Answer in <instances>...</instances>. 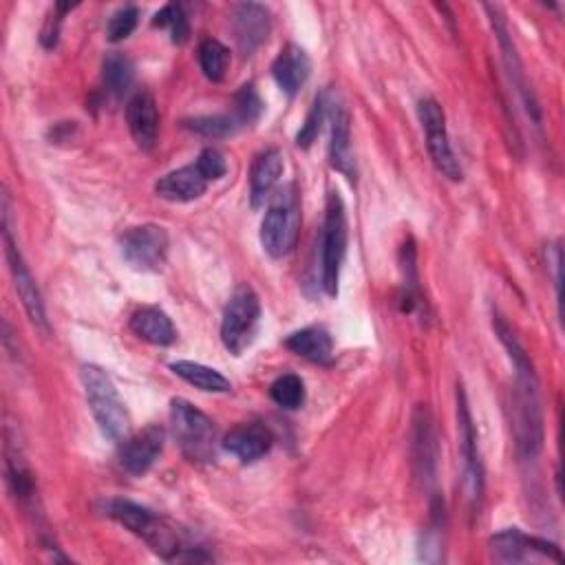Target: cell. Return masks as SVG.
Returning a JSON list of instances; mask_svg holds the SVG:
<instances>
[{"instance_id": "6da1fadb", "label": "cell", "mask_w": 565, "mask_h": 565, "mask_svg": "<svg viewBox=\"0 0 565 565\" xmlns=\"http://www.w3.org/2000/svg\"><path fill=\"white\" fill-rule=\"evenodd\" d=\"M493 327L499 343L508 351V358L515 369L512 431L517 440V451L523 460H532L543 447V408L539 397V380L532 360L528 358L510 325L501 316H495Z\"/></svg>"}, {"instance_id": "7a4b0ae2", "label": "cell", "mask_w": 565, "mask_h": 565, "mask_svg": "<svg viewBox=\"0 0 565 565\" xmlns=\"http://www.w3.org/2000/svg\"><path fill=\"white\" fill-rule=\"evenodd\" d=\"M104 512L130 530L141 541H147L153 552H158L166 561H210L208 554H199L193 547H184L177 532L153 510L126 501L111 499L104 504Z\"/></svg>"}, {"instance_id": "3957f363", "label": "cell", "mask_w": 565, "mask_h": 565, "mask_svg": "<svg viewBox=\"0 0 565 565\" xmlns=\"http://www.w3.org/2000/svg\"><path fill=\"white\" fill-rule=\"evenodd\" d=\"M80 380L102 436L113 442H124L130 429V415L111 376L97 365H84L80 369Z\"/></svg>"}, {"instance_id": "277c9868", "label": "cell", "mask_w": 565, "mask_h": 565, "mask_svg": "<svg viewBox=\"0 0 565 565\" xmlns=\"http://www.w3.org/2000/svg\"><path fill=\"white\" fill-rule=\"evenodd\" d=\"M301 199L297 186L282 188L269 204L261 223V245L272 258L288 256L299 241Z\"/></svg>"}, {"instance_id": "5b68a950", "label": "cell", "mask_w": 565, "mask_h": 565, "mask_svg": "<svg viewBox=\"0 0 565 565\" xmlns=\"http://www.w3.org/2000/svg\"><path fill=\"white\" fill-rule=\"evenodd\" d=\"M171 427L182 453L191 462L208 464L215 460L217 429L215 422L204 411L193 406L188 400H173Z\"/></svg>"}, {"instance_id": "8992f818", "label": "cell", "mask_w": 565, "mask_h": 565, "mask_svg": "<svg viewBox=\"0 0 565 565\" xmlns=\"http://www.w3.org/2000/svg\"><path fill=\"white\" fill-rule=\"evenodd\" d=\"M10 217H12V210H10V197L8 193L3 195V243H5V256H8V265H10V272H12V278H14V288L19 292V299L32 321V325L36 327L38 334H43L45 338L51 336V325H49V319H47V310H45V301H43V295L36 286V278L32 274V269L27 267L14 237H12V226H10Z\"/></svg>"}, {"instance_id": "52a82bcc", "label": "cell", "mask_w": 565, "mask_h": 565, "mask_svg": "<svg viewBox=\"0 0 565 565\" xmlns=\"http://www.w3.org/2000/svg\"><path fill=\"white\" fill-rule=\"evenodd\" d=\"M347 212L336 193H330L321 234V286L330 299L338 297L341 269L347 254Z\"/></svg>"}, {"instance_id": "ba28073f", "label": "cell", "mask_w": 565, "mask_h": 565, "mask_svg": "<svg viewBox=\"0 0 565 565\" xmlns=\"http://www.w3.org/2000/svg\"><path fill=\"white\" fill-rule=\"evenodd\" d=\"M258 321H261V301L252 288L241 286L230 297L223 312V321H221L223 347L230 354L241 356L254 343Z\"/></svg>"}, {"instance_id": "9c48e42d", "label": "cell", "mask_w": 565, "mask_h": 565, "mask_svg": "<svg viewBox=\"0 0 565 565\" xmlns=\"http://www.w3.org/2000/svg\"><path fill=\"white\" fill-rule=\"evenodd\" d=\"M417 117L422 122L424 135H427V149L434 166L451 182H462L464 173L462 166L453 153V147L449 141L447 130V115L438 100L434 97H422L417 102Z\"/></svg>"}, {"instance_id": "30bf717a", "label": "cell", "mask_w": 565, "mask_h": 565, "mask_svg": "<svg viewBox=\"0 0 565 565\" xmlns=\"http://www.w3.org/2000/svg\"><path fill=\"white\" fill-rule=\"evenodd\" d=\"M169 245V232L155 223L128 228L119 239L124 261L137 272H160L166 263Z\"/></svg>"}, {"instance_id": "8fae6325", "label": "cell", "mask_w": 565, "mask_h": 565, "mask_svg": "<svg viewBox=\"0 0 565 565\" xmlns=\"http://www.w3.org/2000/svg\"><path fill=\"white\" fill-rule=\"evenodd\" d=\"M458 434H460V453L464 464V491L471 506L477 508L484 495V466L480 460L477 431L473 424L471 406L462 384H458Z\"/></svg>"}, {"instance_id": "7c38bea8", "label": "cell", "mask_w": 565, "mask_h": 565, "mask_svg": "<svg viewBox=\"0 0 565 565\" xmlns=\"http://www.w3.org/2000/svg\"><path fill=\"white\" fill-rule=\"evenodd\" d=\"M434 415L427 404H419L413 413V431H411V458L415 477L424 488L436 486L438 475V438L434 427Z\"/></svg>"}, {"instance_id": "4fadbf2b", "label": "cell", "mask_w": 565, "mask_h": 565, "mask_svg": "<svg viewBox=\"0 0 565 565\" xmlns=\"http://www.w3.org/2000/svg\"><path fill=\"white\" fill-rule=\"evenodd\" d=\"M486 12L491 16V25L495 30V36H497V43H499V49H501V58H504V67L508 71V78L512 82V87L517 89L530 119L534 122V126H541V106L528 84V78H526V71H523V65H521V58L517 54V47H515V41L510 36V30H508V23H506V16L501 14V10L497 5H486Z\"/></svg>"}, {"instance_id": "5bb4252c", "label": "cell", "mask_w": 565, "mask_h": 565, "mask_svg": "<svg viewBox=\"0 0 565 565\" xmlns=\"http://www.w3.org/2000/svg\"><path fill=\"white\" fill-rule=\"evenodd\" d=\"M166 442V431L160 424H149L147 429H141L126 438L119 447V466L130 475H145L153 469V464L160 460Z\"/></svg>"}, {"instance_id": "9a60e30c", "label": "cell", "mask_w": 565, "mask_h": 565, "mask_svg": "<svg viewBox=\"0 0 565 565\" xmlns=\"http://www.w3.org/2000/svg\"><path fill=\"white\" fill-rule=\"evenodd\" d=\"M491 547H493L495 558L501 561V563H521V561L532 558L534 554L545 556V558H552V561H556V563L563 561L561 550H558L554 543H550V541H545V539L528 537V534H523V532L517 530V528H508V530L497 532V534L491 539Z\"/></svg>"}, {"instance_id": "2e32d148", "label": "cell", "mask_w": 565, "mask_h": 565, "mask_svg": "<svg viewBox=\"0 0 565 565\" xmlns=\"http://www.w3.org/2000/svg\"><path fill=\"white\" fill-rule=\"evenodd\" d=\"M128 130L141 151H153L160 139V113L149 91H137L126 106Z\"/></svg>"}, {"instance_id": "e0dca14e", "label": "cell", "mask_w": 565, "mask_h": 565, "mask_svg": "<svg viewBox=\"0 0 565 565\" xmlns=\"http://www.w3.org/2000/svg\"><path fill=\"white\" fill-rule=\"evenodd\" d=\"M232 30L239 51L250 58L269 36L272 16L269 10L258 3H241L232 16Z\"/></svg>"}, {"instance_id": "ac0fdd59", "label": "cell", "mask_w": 565, "mask_h": 565, "mask_svg": "<svg viewBox=\"0 0 565 565\" xmlns=\"http://www.w3.org/2000/svg\"><path fill=\"white\" fill-rule=\"evenodd\" d=\"M310 76H312V60L308 51L299 45L282 47L272 65V78L276 80L278 89L282 93H288L290 97H295L305 87Z\"/></svg>"}, {"instance_id": "d6986e66", "label": "cell", "mask_w": 565, "mask_h": 565, "mask_svg": "<svg viewBox=\"0 0 565 565\" xmlns=\"http://www.w3.org/2000/svg\"><path fill=\"white\" fill-rule=\"evenodd\" d=\"M272 434L265 429L263 424H239L226 438H223V449L234 456L243 464H252L261 460L263 456L269 453L272 449Z\"/></svg>"}, {"instance_id": "ffe728a7", "label": "cell", "mask_w": 565, "mask_h": 565, "mask_svg": "<svg viewBox=\"0 0 565 565\" xmlns=\"http://www.w3.org/2000/svg\"><path fill=\"white\" fill-rule=\"evenodd\" d=\"M330 164L351 184L356 182V160L351 151V117L345 106L332 111V139H330Z\"/></svg>"}, {"instance_id": "44dd1931", "label": "cell", "mask_w": 565, "mask_h": 565, "mask_svg": "<svg viewBox=\"0 0 565 565\" xmlns=\"http://www.w3.org/2000/svg\"><path fill=\"white\" fill-rule=\"evenodd\" d=\"M208 191V182L206 177L199 173V169L193 166H184L180 171H173L169 175H164L158 184H155V193L158 197L173 201V204H188L199 199L201 195H206Z\"/></svg>"}, {"instance_id": "7402d4cb", "label": "cell", "mask_w": 565, "mask_h": 565, "mask_svg": "<svg viewBox=\"0 0 565 565\" xmlns=\"http://www.w3.org/2000/svg\"><path fill=\"white\" fill-rule=\"evenodd\" d=\"M282 169H286V162H282L280 151L276 149H267L265 153H261L250 171V204L252 208H261L265 204V199L272 195L274 186L278 184Z\"/></svg>"}, {"instance_id": "603a6c76", "label": "cell", "mask_w": 565, "mask_h": 565, "mask_svg": "<svg viewBox=\"0 0 565 565\" xmlns=\"http://www.w3.org/2000/svg\"><path fill=\"white\" fill-rule=\"evenodd\" d=\"M286 347L292 354H297L314 365H321V367L334 365V341H332L330 332L323 327H305L301 332H295L286 341Z\"/></svg>"}, {"instance_id": "cb8c5ba5", "label": "cell", "mask_w": 565, "mask_h": 565, "mask_svg": "<svg viewBox=\"0 0 565 565\" xmlns=\"http://www.w3.org/2000/svg\"><path fill=\"white\" fill-rule=\"evenodd\" d=\"M130 330L141 341H147L158 347H169L177 338L173 321L169 319L166 312H162L158 308H145V310L135 312L130 316Z\"/></svg>"}, {"instance_id": "d4e9b609", "label": "cell", "mask_w": 565, "mask_h": 565, "mask_svg": "<svg viewBox=\"0 0 565 565\" xmlns=\"http://www.w3.org/2000/svg\"><path fill=\"white\" fill-rule=\"evenodd\" d=\"M182 380H186L188 384H193L199 391H208V393H228L232 389L230 380L219 373L217 369H210L206 365L199 362H191V360H180L173 362L171 367Z\"/></svg>"}, {"instance_id": "484cf974", "label": "cell", "mask_w": 565, "mask_h": 565, "mask_svg": "<svg viewBox=\"0 0 565 565\" xmlns=\"http://www.w3.org/2000/svg\"><path fill=\"white\" fill-rule=\"evenodd\" d=\"M135 80V67L130 62L128 56L119 54V51H111L106 54L104 62H102V82L104 89L113 95V97H122L130 84Z\"/></svg>"}, {"instance_id": "4316f807", "label": "cell", "mask_w": 565, "mask_h": 565, "mask_svg": "<svg viewBox=\"0 0 565 565\" xmlns=\"http://www.w3.org/2000/svg\"><path fill=\"white\" fill-rule=\"evenodd\" d=\"M269 397L288 411H297L305 404V382L297 373H286L272 382Z\"/></svg>"}, {"instance_id": "83f0119b", "label": "cell", "mask_w": 565, "mask_h": 565, "mask_svg": "<svg viewBox=\"0 0 565 565\" xmlns=\"http://www.w3.org/2000/svg\"><path fill=\"white\" fill-rule=\"evenodd\" d=\"M230 62V51L215 38H208L199 45V67L210 82H221Z\"/></svg>"}, {"instance_id": "f1b7e54d", "label": "cell", "mask_w": 565, "mask_h": 565, "mask_svg": "<svg viewBox=\"0 0 565 565\" xmlns=\"http://www.w3.org/2000/svg\"><path fill=\"white\" fill-rule=\"evenodd\" d=\"M184 126L193 132H199L204 137H212V139H219V137H230L234 135L239 128H241V122L237 119V115H204V117H193V119H186Z\"/></svg>"}, {"instance_id": "f546056e", "label": "cell", "mask_w": 565, "mask_h": 565, "mask_svg": "<svg viewBox=\"0 0 565 565\" xmlns=\"http://www.w3.org/2000/svg\"><path fill=\"white\" fill-rule=\"evenodd\" d=\"M153 27L169 30L171 41H173L175 45L188 43L191 25H188V19H186L184 8L177 5V3H171V5L162 8V10L155 14V19H153Z\"/></svg>"}, {"instance_id": "4dcf8cb0", "label": "cell", "mask_w": 565, "mask_h": 565, "mask_svg": "<svg viewBox=\"0 0 565 565\" xmlns=\"http://www.w3.org/2000/svg\"><path fill=\"white\" fill-rule=\"evenodd\" d=\"M325 108H327V97H325V95H319V97L314 100V104H312L308 117H305V124L301 126V130H299V135H297V145H299L301 149H310V147L314 145V141H316V137H319V132H321V126H323V122H325Z\"/></svg>"}, {"instance_id": "1f68e13d", "label": "cell", "mask_w": 565, "mask_h": 565, "mask_svg": "<svg viewBox=\"0 0 565 565\" xmlns=\"http://www.w3.org/2000/svg\"><path fill=\"white\" fill-rule=\"evenodd\" d=\"M261 111H263V102L254 84L241 87V91L234 95V111H232L241 122V126H250L252 122H256L261 117Z\"/></svg>"}, {"instance_id": "d6a6232c", "label": "cell", "mask_w": 565, "mask_h": 565, "mask_svg": "<svg viewBox=\"0 0 565 565\" xmlns=\"http://www.w3.org/2000/svg\"><path fill=\"white\" fill-rule=\"evenodd\" d=\"M137 23H139V10L132 5L122 8L111 16L106 25V38L111 43H122L137 30Z\"/></svg>"}, {"instance_id": "836d02e7", "label": "cell", "mask_w": 565, "mask_h": 565, "mask_svg": "<svg viewBox=\"0 0 565 565\" xmlns=\"http://www.w3.org/2000/svg\"><path fill=\"white\" fill-rule=\"evenodd\" d=\"M195 166L199 169V173L206 177V182H217L228 173V164L226 158L217 151V149H204L195 162Z\"/></svg>"}, {"instance_id": "e575fe53", "label": "cell", "mask_w": 565, "mask_h": 565, "mask_svg": "<svg viewBox=\"0 0 565 565\" xmlns=\"http://www.w3.org/2000/svg\"><path fill=\"white\" fill-rule=\"evenodd\" d=\"M73 8H78V5H65V3H58L56 8H54V14L47 19V23H45V27H43V32H41V43H43V47L45 49H54L56 45H58V38H60V27H62V19H65V14L67 12H71Z\"/></svg>"}]
</instances>
